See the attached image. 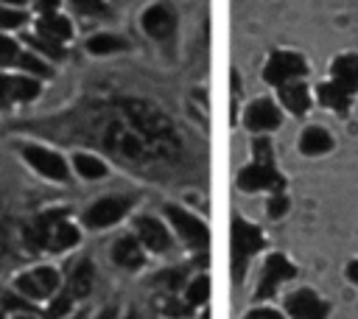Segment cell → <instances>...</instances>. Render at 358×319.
<instances>
[{"mask_svg": "<svg viewBox=\"0 0 358 319\" xmlns=\"http://www.w3.org/2000/svg\"><path fill=\"white\" fill-rule=\"evenodd\" d=\"M76 241H78V232L64 218V213L42 215L34 224V229L28 232V243L31 246H42V249H64V246H73Z\"/></svg>", "mask_w": 358, "mask_h": 319, "instance_id": "cell-1", "label": "cell"}, {"mask_svg": "<svg viewBox=\"0 0 358 319\" xmlns=\"http://www.w3.org/2000/svg\"><path fill=\"white\" fill-rule=\"evenodd\" d=\"M260 246H263L260 229L252 227V224H246L243 218H235V221H232V274H235V280L243 277L249 257H252Z\"/></svg>", "mask_w": 358, "mask_h": 319, "instance_id": "cell-2", "label": "cell"}, {"mask_svg": "<svg viewBox=\"0 0 358 319\" xmlns=\"http://www.w3.org/2000/svg\"><path fill=\"white\" fill-rule=\"evenodd\" d=\"M299 76H305V59L296 56V53H288V50L274 53L266 64V78L271 84L282 87V84H288L291 78H299Z\"/></svg>", "mask_w": 358, "mask_h": 319, "instance_id": "cell-3", "label": "cell"}, {"mask_svg": "<svg viewBox=\"0 0 358 319\" xmlns=\"http://www.w3.org/2000/svg\"><path fill=\"white\" fill-rule=\"evenodd\" d=\"M294 274H296L294 263H288L282 255H271V257L266 260V266H263V280H260V285H257V299L271 297L274 288H277L280 283L291 280Z\"/></svg>", "mask_w": 358, "mask_h": 319, "instance_id": "cell-4", "label": "cell"}, {"mask_svg": "<svg viewBox=\"0 0 358 319\" xmlns=\"http://www.w3.org/2000/svg\"><path fill=\"white\" fill-rule=\"evenodd\" d=\"M56 285H59V274H56L53 269H48V266L34 269V271H25V274L17 280V288H20L25 297H31V299H42V297L53 294Z\"/></svg>", "mask_w": 358, "mask_h": 319, "instance_id": "cell-5", "label": "cell"}, {"mask_svg": "<svg viewBox=\"0 0 358 319\" xmlns=\"http://www.w3.org/2000/svg\"><path fill=\"white\" fill-rule=\"evenodd\" d=\"M238 185H241V190H263V187L282 190V176L271 165L255 162V165H249L238 173Z\"/></svg>", "mask_w": 358, "mask_h": 319, "instance_id": "cell-6", "label": "cell"}, {"mask_svg": "<svg viewBox=\"0 0 358 319\" xmlns=\"http://www.w3.org/2000/svg\"><path fill=\"white\" fill-rule=\"evenodd\" d=\"M165 213H168L171 224L176 227V232H179L190 246L201 249V246L207 243V227H204L196 215H190V213H185V210H179V207H165Z\"/></svg>", "mask_w": 358, "mask_h": 319, "instance_id": "cell-7", "label": "cell"}, {"mask_svg": "<svg viewBox=\"0 0 358 319\" xmlns=\"http://www.w3.org/2000/svg\"><path fill=\"white\" fill-rule=\"evenodd\" d=\"M126 210H129V201H126V199H120V196H109V199L95 201V204L87 210L84 221H87L90 227H106V224L117 221Z\"/></svg>", "mask_w": 358, "mask_h": 319, "instance_id": "cell-8", "label": "cell"}, {"mask_svg": "<svg viewBox=\"0 0 358 319\" xmlns=\"http://www.w3.org/2000/svg\"><path fill=\"white\" fill-rule=\"evenodd\" d=\"M288 313L294 319H324L327 316V305L313 294V291H296L288 297L285 302Z\"/></svg>", "mask_w": 358, "mask_h": 319, "instance_id": "cell-9", "label": "cell"}, {"mask_svg": "<svg viewBox=\"0 0 358 319\" xmlns=\"http://www.w3.org/2000/svg\"><path fill=\"white\" fill-rule=\"evenodd\" d=\"M25 160H28L39 173H45V176H50V179H64V176H67V165H64V160H62L59 154L48 151V148L28 146V148H25Z\"/></svg>", "mask_w": 358, "mask_h": 319, "instance_id": "cell-10", "label": "cell"}, {"mask_svg": "<svg viewBox=\"0 0 358 319\" xmlns=\"http://www.w3.org/2000/svg\"><path fill=\"white\" fill-rule=\"evenodd\" d=\"M277 123H280V112L271 101H255L246 109V126L252 132H266V129H274Z\"/></svg>", "mask_w": 358, "mask_h": 319, "instance_id": "cell-11", "label": "cell"}, {"mask_svg": "<svg viewBox=\"0 0 358 319\" xmlns=\"http://www.w3.org/2000/svg\"><path fill=\"white\" fill-rule=\"evenodd\" d=\"M137 232H140V238H143V243L148 246V249H154V252H165L168 246H171V238H168V229L159 224V221H154V218H137Z\"/></svg>", "mask_w": 358, "mask_h": 319, "instance_id": "cell-12", "label": "cell"}, {"mask_svg": "<svg viewBox=\"0 0 358 319\" xmlns=\"http://www.w3.org/2000/svg\"><path fill=\"white\" fill-rule=\"evenodd\" d=\"M173 22H176V17H173V11L168 6H151L143 14V25H145V31L151 36H168L173 31Z\"/></svg>", "mask_w": 358, "mask_h": 319, "instance_id": "cell-13", "label": "cell"}, {"mask_svg": "<svg viewBox=\"0 0 358 319\" xmlns=\"http://www.w3.org/2000/svg\"><path fill=\"white\" fill-rule=\"evenodd\" d=\"M333 81L344 87L347 92L358 90V59L355 56H338L333 62Z\"/></svg>", "mask_w": 358, "mask_h": 319, "instance_id": "cell-14", "label": "cell"}, {"mask_svg": "<svg viewBox=\"0 0 358 319\" xmlns=\"http://www.w3.org/2000/svg\"><path fill=\"white\" fill-rule=\"evenodd\" d=\"M112 257H115V263H120L126 269H137L143 263V249L134 238H117L115 249H112Z\"/></svg>", "mask_w": 358, "mask_h": 319, "instance_id": "cell-15", "label": "cell"}, {"mask_svg": "<svg viewBox=\"0 0 358 319\" xmlns=\"http://www.w3.org/2000/svg\"><path fill=\"white\" fill-rule=\"evenodd\" d=\"M319 101L324 106H333L336 112H347L350 109V92L344 87H338L336 81H327V84H319Z\"/></svg>", "mask_w": 358, "mask_h": 319, "instance_id": "cell-16", "label": "cell"}, {"mask_svg": "<svg viewBox=\"0 0 358 319\" xmlns=\"http://www.w3.org/2000/svg\"><path fill=\"white\" fill-rule=\"evenodd\" d=\"M39 34L48 36V39H53V42H59V39H67V36L73 34V28H70V22H67L64 17H59V14H45V17L39 20Z\"/></svg>", "mask_w": 358, "mask_h": 319, "instance_id": "cell-17", "label": "cell"}, {"mask_svg": "<svg viewBox=\"0 0 358 319\" xmlns=\"http://www.w3.org/2000/svg\"><path fill=\"white\" fill-rule=\"evenodd\" d=\"M280 98H282V104H285L291 112H299V115L310 106L308 90H305L302 84H282V87H280Z\"/></svg>", "mask_w": 358, "mask_h": 319, "instance_id": "cell-18", "label": "cell"}, {"mask_svg": "<svg viewBox=\"0 0 358 319\" xmlns=\"http://www.w3.org/2000/svg\"><path fill=\"white\" fill-rule=\"evenodd\" d=\"M90 285H92V266L84 260L76 266L73 277H70V297H87L90 294Z\"/></svg>", "mask_w": 358, "mask_h": 319, "instance_id": "cell-19", "label": "cell"}, {"mask_svg": "<svg viewBox=\"0 0 358 319\" xmlns=\"http://www.w3.org/2000/svg\"><path fill=\"white\" fill-rule=\"evenodd\" d=\"M333 146V140H330V134L324 132V129H308L305 134H302V151L305 154H322V151H327Z\"/></svg>", "mask_w": 358, "mask_h": 319, "instance_id": "cell-20", "label": "cell"}, {"mask_svg": "<svg viewBox=\"0 0 358 319\" xmlns=\"http://www.w3.org/2000/svg\"><path fill=\"white\" fill-rule=\"evenodd\" d=\"M87 48H90L92 53H115V50H120V48H126V42H123V39H117V36H109V34H101V36H92Z\"/></svg>", "mask_w": 358, "mask_h": 319, "instance_id": "cell-21", "label": "cell"}, {"mask_svg": "<svg viewBox=\"0 0 358 319\" xmlns=\"http://www.w3.org/2000/svg\"><path fill=\"white\" fill-rule=\"evenodd\" d=\"M39 87L31 78H11V101H31L36 98Z\"/></svg>", "mask_w": 358, "mask_h": 319, "instance_id": "cell-22", "label": "cell"}, {"mask_svg": "<svg viewBox=\"0 0 358 319\" xmlns=\"http://www.w3.org/2000/svg\"><path fill=\"white\" fill-rule=\"evenodd\" d=\"M76 168H78V173L87 176V179L103 176V162L95 160V157H87V154H78V157H76Z\"/></svg>", "mask_w": 358, "mask_h": 319, "instance_id": "cell-23", "label": "cell"}, {"mask_svg": "<svg viewBox=\"0 0 358 319\" xmlns=\"http://www.w3.org/2000/svg\"><path fill=\"white\" fill-rule=\"evenodd\" d=\"M207 294H210L207 277H196V280L187 285V302H190V305H201V302L207 299Z\"/></svg>", "mask_w": 358, "mask_h": 319, "instance_id": "cell-24", "label": "cell"}, {"mask_svg": "<svg viewBox=\"0 0 358 319\" xmlns=\"http://www.w3.org/2000/svg\"><path fill=\"white\" fill-rule=\"evenodd\" d=\"M28 45H34V48H39L42 53H48V56H56V59H62L64 53H62V48H59V42H53V39H42V36H28Z\"/></svg>", "mask_w": 358, "mask_h": 319, "instance_id": "cell-25", "label": "cell"}, {"mask_svg": "<svg viewBox=\"0 0 358 319\" xmlns=\"http://www.w3.org/2000/svg\"><path fill=\"white\" fill-rule=\"evenodd\" d=\"M8 62H20V53L8 36H0V64H8Z\"/></svg>", "mask_w": 358, "mask_h": 319, "instance_id": "cell-26", "label": "cell"}, {"mask_svg": "<svg viewBox=\"0 0 358 319\" xmlns=\"http://www.w3.org/2000/svg\"><path fill=\"white\" fill-rule=\"evenodd\" d=\"M20 64H22L25 70L36 73V76H48V73H50V70H48V64H45V62H39L34 53H25V56H20Z\"/></svg>", "mask_w": 358, "mask_h": 319, "instance_id": "cell-27", "label": "cell"}, {"mask_svg": "<svg viewBox=\"0 0 358 319\" xmlns=\"http://www.w3.org/2000/svg\"><path fill=\"white\" fill-rule=\"evenodd\" d=\"M25 22L22 11H11V8H0V28H17Z\"/></svg>", "mask_w": 358, "mask_h": 319, "instance_id": "cell-28", "label": "cell"}, {"mask_svg": "<svg viewBox=\"0 0 358 319\" xmlns=\"http://www.w3.org/2000/svg\"><path fill=\"white\" fill-rule=\"evenodd\" d=\"M70 299H73L70 294H62V297H59V299L50 305L48 316H50V319H59V316H64V313H67V308H70Z\"/></svg>", "mask_w": 358, "mask_h": 319, "instance_id": "cell-29", "label": "cell"}, {"mask_svg": "<svg viewBox=\"0 0 358 319\" xmlns=\"http://www.w3.org/2000/svg\"><path fill=\"white\" fill-rule=\"evenodd\" d=\"M73 6H76L78 11H84V14H98V11H103V0H73Z\"/></svg>", "mask_w": 358, "mask_h": 319, "instance_id": "cell-30", "label": "cell"}, {"mask_svg": "<svg viewBox=\"0 0 358 319\" xmlns=\"http://www.w3.org/2000/svg\"><path fill=\"white\" fill-rule=\"evenodd\" d=\"M285 210H288V199H285V196H274V199L268 201V215H271V218H280Z\"/></svg>", "mask_w": 358, "mask_h": 319, "instance_id": "cell-31", "label": "cell"}, {"mask_svg": "<svg viewBox=\"0 0 358 319\" xmlns=\"http://www.w3.org/2000/svg\"><path fill=\"white\" fill-rule=\"evenodd\" d=\"M11 104V78L0 76V106H8Z\"/></svg>", "mask_w": 358, "mask_h": 319, "instance_id": "cell-32", "label": "cell"}, {"mask_svg": "<svg viewBox=\"0 0 358 319\" xmlns=\"http://www.w3.org/2000/svg\"><path fill=\"white\" fill-rule=\"evenodd\" d=\"M255 154H257V162L271 165V154H268V143H266V140H257V143H255Z\"/></svg>", "mask_w": 358, "mask_h": 319, "instance_id": "cell-33", "label": "cell"}, {"mask_svg": "<svg viewBox=\"0 0 358 319\" xmlns=\"http://www.w3.org/2000/svg\"><path fill=\"white\" fill-rule=\"evenodd\" d=\"M182 277H185L182 271H171V274H162V277H159V283H165V285H171V288H176V285L182 283Z\"/></svg>", "mask_w": 358, "mask_h": 319, "instance_id": "cell-34", "label": "cell"}, {"mask_svg": "<svg viewBox=\"0 0 358 319\" xmlns=\"http://www.w3.org/2000/svg\"><path fill=\"white\" fill-rule=\"evenodd\" d=\"M246 319H282V316L274 313V311H252Z\"/></svg>", "mask_w": 358, "mask_h": 319, "instance_id": "cell-35", "label": "cell"}, {"mask_svg": "<svg viewBox=\"0 0 358 319\" xmlns=\"http://www.w3.org/2000/svg\"><path fill=\"white\" fill-rule=\"evenodd\" d=\"M3 302H6V308H11V311H25V308H28V305H22V302L14 299V297H6Z\"/></svg>", "mask_w": 358, "mask_h": 319, "instance_id": "cell-36", "label": "cell"}, {"mask_svg": "<svg viewBox=\"0 0 358 319\" xmlns=\"http://www.w3.org/2000/svg\"><path fill=\"white\" fill-rule=\"evenodd\" d=\"M347 277H350L352 283H358V260H352V263L347 266Z\"/></svg>", "mask_w": 358, "mask_h": 319, "instance_id": "cell-37", "label": "cell"}, {"mask_svg": "<svg viewBox=\"0 0 358 319\" xmlns=\"http://www.w3.org/2000/svg\"><path fill=\"white\" fill-rule=\"evenodd\" d=\"M56 6H59V0H39L42 11H56Z\"/></svg>", "mask_w": 358, "mask_h": 319, "instance_id": "cell-38", "label": "cell"}, {"mask_svg": "<svg viewBox=\"0 0 358 319\" xmlns=\"http://www.w3.org/2000/svg\"><path fill=\"white\" fill-rule=\"evenodd\" d=\"M98 319H117V313H115V311H112V308H106V311H103V313H101V316H98Z\"/></svg>", "mask_w": 358, "mask_h": 319, "instance_id": "cell-39", "label": "cell"}, {"mask_svg": "<svg viewBox=\"0 0 358 319\" xmlns=\"http://www.w3.org/2000/svg\"><path fill=\"white\" fill-rule=\"evenodd\" d=\"M129 319H140V316H137V313H134V311H131V313H129Z\"/></svg>", "mask_w": 358, "mask_h": 319, "instance_id": "cell-40", "label": "cell"}, {"mask_svg": "<svg viewBox=\"0 0 358 319\" xmlns=\"http://www.w3.org/2000/svg\"><path fill=\"white\" fill-rule=\"evenodd\" d=\"M6 3H22V0H6Z\"/></svg>", "mask_w": 358, "mask_h": 319, "instance_id": "cell-41", "label": "cell"}, {"mask_svg": "<svg viewBox=\"0 0 358 319\" xmlns=\"http://www.w3.org/2000/svg\"><path fill=\"white\" fill-rule=\"evenodd\" d=\"M73 319H84V316H73Z\"/></svg>", "mask_w": 358, "mask_h": 319, "instance_id": "cell-42", "label": "cell"}, {"mask_svg": "<svg viewBox=\"0 0 358 319\" xmlns=\"http://www.w3.org/2000/svg\"><path fill=\"white\" fill-rule=\"evenodd\" d=\"M0 319H3V316H0Z\"/></svg>", "mask_w": 358, "mask_h": 319, "instance_id": "cell-43", "label": "cell"}]
</instances>
